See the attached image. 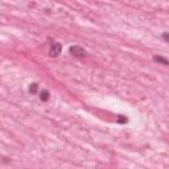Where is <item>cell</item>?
Returning a JSON list of instances; mask_svg holds the SVG:
<instances>
[{
    "label": "cell",
    "mask_w": 169,
    "mask_h": 169,
    "mask_svg": "<svg viewBox=\"0 0 169 169\" xmlns=\"http://www.w3.org/2000/svg\"><path fill=\"white\" fill-rule=\"evenodd\" d=\"M70 53H72L74 57H78V58H83V57H86V50H84L83 48L78 46V45L70 46Z\"/></svg>",
    "instance_id": "cell-2"
},
{
    "label": "cell",
    "mask_w": 169,
    "mask_h": 169,
    "mask_svg": "<svg viewBox=\"0 0 169 169\" xmlns=\"http://www.w3.org/2000/svg\"><path fill=\"white\" fill-rule=\"evenodd\" d=\"M37 86H38L37 83H32V84H30V86H29V92L36 94V92H37Z\"/></svg>",
    "instance_id": "cell-5"
},
{
    "label": "cell",
    "mask_w": 169,
    "mask_h": 169,
    "mask_svg": "<svg viewBox=\"0 0 169 169\" xmlns=\"http://www.w3.org/2000/svg\"><path fill=\"white\" fill-rule=\"evenodd\" d=\"M153 61L157 62V64H161V65H169V60H167L165 57L163 56H153Z\"/></svg>",
    "instance_id": "cell-3"
},
{
    "label": "cell",
    "mask_w": 169,
    "mask_h": 169,
    "mask_svg": "<svg viewBox=\"0 0 169 169\" xmlns=\"http://www.w3.org/2000/svg\"><path fill=\"white\" fill-rule=\"evenodd\" d=\"M62 52V45L60 42H56V41H52L50 42V49H49V54L52 57H58L60 53Z\"/></svg>",
    "instance_id": "cell-1"
},
{
    "label": "cell",
    "mask_w": 169,
    "mask_h": 169,
    "mask_svg": "<svg viewBox=\"0 0 169 169\" xmlns=\"http://www.w3.org/2000/svg\"><path fill=\"white\" fill-rule=\"evenodd\" d=\"M49 98H50V95H49L48 90H42L41 92H40V99H41L42 102H48Z\"/></svg>",
    "instance_id": "cell-4"
},
{
    "label": "cell",
    "mask_w": 169,
    "mask_h": 169,
    "mask_svg": "<svg viewBox=\"0 0 169 169\" xmlns=\"http://www.w3.org/2000/svg\"><path fill=\"white\" fill-rule=\"evenodd\" d=\"M163 38L167 42H169V33H163Z\"/></svg>",
    "instance_id": "cell-6"
}]
</instances>
